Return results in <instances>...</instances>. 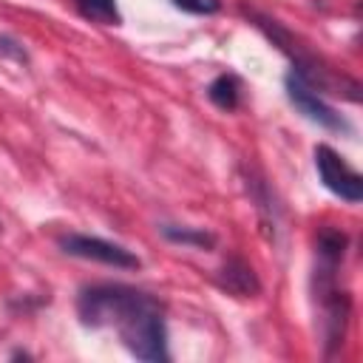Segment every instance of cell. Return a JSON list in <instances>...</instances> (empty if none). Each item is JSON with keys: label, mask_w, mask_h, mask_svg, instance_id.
<instances>
[{"label": "cell", "mask_w": 363, "mask_h": 363, "mask_svg": "<svg viewBox=\"0 0 363 363\" xmlns=\"http://www.w3.org/2000/svg\"><path fill=\"white\" fill-rule=\"evenodd\" d=\"M142 289L125 284H94L85 286L77 298V315L85 326H113L136 301Z\"/></svg>", "instance_id": "obj_2"}, {"label": "cell", "mask_w": 363, "mask_h": 363, "mask_svg": "<svg viewBox=\"0 0 363 363\" xmlns=\"http://www.w3.org/2000/svg\"><path fill=\"white\" fill-rule=\"evenodd\" d=\"M0 57H14L17 62H26L28 60L26 48L17 40H11V37H0Z\"/></svg>", "instance_id": "obj_12"}, {"label": "cell", "mask_w": 363, "mask_h": 363, "mask_svg": "<svg viewBox=\"0 0 363 363\" xmlns=\"http://www.w3.org/2000/svg\"><path fill=\"white\" fill-rule=\"evenodd\" d=\"M170 3L187 14H216L221 9V0H170Z\"/></svg>", "instance_id": "obj_11"}, {"label": "cell", "mask_w": 363, "mask_h": 363, "mask_svg": "<svg viewBox=\"0 0 363 363\" xmlns=\"http://www.w3.org/2000/svg\"><path fill=\"white\" fill-rule=\"evenodd\" d=\"M284 88H286L289 102H292L309 122H315V125H320V128H326V130H340V133H349V130H352L349 122H346L326 99H320V94H318L315 88H309L295 71L286 74Z\"/></svg>", "instance_id": "obj_5"}, {"label": "cell", "mask_w": 363, "mask_h": 363, "mask_svg": "<svg viewBox=\"0 0 363 363\" xmlns=\"http://www.w3.org/2000/svg\"><path fill=\"white\" fill-rule=\"evenodd\" d=\"M74 3H77L79 14L88 17L91 23H99V26H119L122 23L116 0H74Z\"/></svg>", "instance_id": "obj_10"}, {"label": "cell", "mask_w": 363, "mask_h": 363, "mask_svg": "<svg viewBox=\"0 0 363 363\" xmlns=\"http://www.w3.org/2000/svg\"><path fill=\"white\" fill-rule=\"evenodd\" d=\"M207 99L221 111H235L241 102V82L233 74H221L207 85Z\"/></svg>", "instance_id": "obj_7"}, {"label": "cell", "mask_w": 363, "mask_h": 363, "mask_svg": "<svg viewBox=\"0 0 363 363\" xmlns=\"http://www.w3.org/2000/svg\"><path fill=\"white\" fill-rule=\"evenodd\" d=\"M159 233L173 241V244H184L193 250H213L216 247V235L201 230V227H179V224H162Z\"/></svg>", "instance_id": "obj_9"}, {"label": "cell", "mask_w": 363, "mask_h": 363, "mask_svg": "<svg viewBox=\"0 0 363 363\" xmlns=\"http://www.w3.org/2000/svg\"><path fill=\"white\" fill-rule=\"evenodd\" d=\"M60 250L65 255L85 258V261H99V264L119 267V269H139L142 267L139 255H133L128 247L113 244V241H105L99 235H85V233L60 235Z\"/></svg>", "instance_id": "obj_4"}, {"label": "cell", "mask_w": 363, "mask_h": 363, "mask_svg": "<svg viewBox=\"0 0 363 363\" xmlns=\"http://www.w3.org/2000/svg\"><path fill=\"white\" fill-rule=\"evenodd\" d=\"M315 170L323 182V187L329 193H335L337 199L357 204L363 199V176L329 145H318L315 147Z\"/></svg>", "instance_id": "obj_3"}, {"label": "cell", "mask_w": 363, "mask_h": 363, "mask_svg": "<svg viewBox=\"0 0 363 363\" xmlns=\"http://www.w3.org/2000/svg\"><path fill=\"white\" fill-rule=\"evenodd\" d=\"M216 281L221 289H227L235 298H255L261 292V281H258L255 269L238 255H230L221 264V269L216 272Z\"/></svg>", "instance_id": "obj_6"}, {"label": "cell", "mask_w": 363, "mask_h": 363, "mask_svg": "<svg viewBox=\"0 0 363 363\" xmlns=\"http://www.w3.org/2000/svg\"><path fill=\"white\" fill-rule=\"evenodd\" d=\"M119 332L122 346L147 363L167 360V326H164V306L150 292H142V298L113 323Z\"/></svg>", "instance_id": "obj_1"}, {"label": "cell", "mask_w": 363, "mask_h": 363, "mask_svg": "<svg viewBox=\"0 0 363 363\" xmlns=\"http://www.w3.org/2000/svg\"><path fill=\"white\" fill-rule=\"evenodd\" d=\"M318 255L326 261V267H335L337 261H343L346 255V247H349V235L332 224H323L318 230Z\"/></svg>", "instance_id": "obj_8"}]
</instances>
